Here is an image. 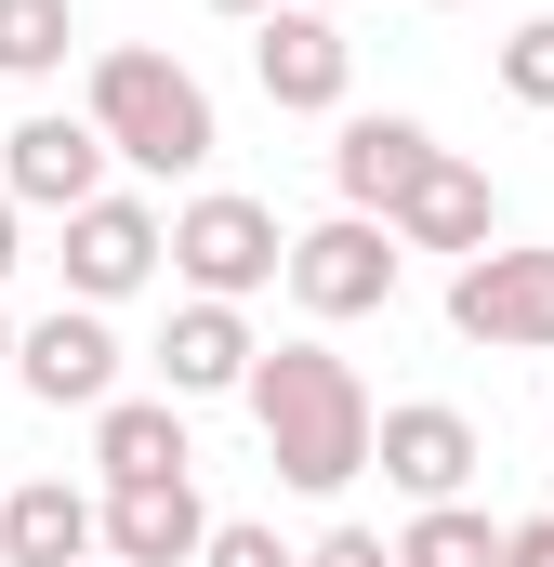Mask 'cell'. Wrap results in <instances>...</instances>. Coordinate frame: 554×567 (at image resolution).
<instances>
[{
  "mask_svg": "<svg viewBox=\"0 0 554 567\" xmlns=\"http://www.w3.org/2000/svg\"><path fill=\"white\" fill-rule=\"evenodd\" d=\"M304 567H397V542H383V528H330Z\"/></svg>",
  "mask_w": 554,
  "mask_h": 567,
  "instance_id": "21",
  "label": "cell"
},
{
  "mask_svg": "<svg viewBox=\"0 0 554 567\" xmlns=\"http://www.w3.org/2000/svg\"><path fill=\"white\" fill-rule=\"evenodd\" d=\"M13 265H27V212L0 198V278H13Z\"/></svg>",
  "mask_w": 554,
  "mask_h": 567,
  "instance_id": "23",
  "label": "cell"
},
{
  "mask_svg": "<svg viewBox=\"0 0 554 567\" xmlns=\"http://www.w3.org/2000/svg\"><path fill=\"white\" fill-rule=\"evenodd\" d=\"M53 265H66V303H93V317H106V303H133V290L158 278V198H133V185L80 198Z\"/></svg>",
  "mask_w": 554,
  "mask_h": 567,
  "instance_id": "7",
  "label": "cell"
},
{
  "mask_svg": "<svg viewBox=\"0 0 554 567\" xmlns=\"http://www.w3.org/2000/svg\"><path fill=\"white\" fill-rule=\"evenodd\" d=\"M383 238H397V251H489V238H502V198H489V172H475V158H449V145H435L410 185H397Z\"/></svg>",
  "mask_w": 554,
  "mask_h": 567,
  "instance_id": "12",
  "label": "cell"
},
{
  "mask_svg": "<svg viewBox=\"0 0 554 567\" xmlns=\"http://www.w3.org/2000/svg\"><path fill=\"white\" fill-rule=\"evenodd\" d=\"M435 13H449V0H435Z\"/></svg>",
  "mask_w": 554,
  "mask_h": 567,
  "instance_id": "27",
  "label": "cell"
},
{
  "mask_svg": "<svg viewBox=\"0 0 554 567\" xmlns=\"http://www.w3.org/2000/svg\"><path fill=\"white\" fill-rule=\"evenodd\" d=\"M238 396H252V423H265L277 488L330 502V488H357V475H370V383H357L330 343H265Z\"/></svg>",
  "mask_w": 554,
  "mask_h": 567,
  "instance_id": "1",
  "label": "cell"
},
{
  "mask_svg": "<svg viewBox=\"0 0 554 567\" xmlns=\"http://www.w3.org/2000/svg\"><path fill=\"white\" fill-rule=\"evenodd\" d=\"M252 357H265V343H252V317L185 290V303H172V330H158V396H172V410H198V396H238V383H252Z\"/></svg>",
  "mask_w": 554,
  "mask_h": 567,
  "instance_id": "13",
  "label": "cell"
},
{
  "mask_svg": "<svg viewBox=\"0 0 554 567\" xmlns=\"http://www.w3.org/2000/svg\"><path fill=\"white\" fill-rule=\"evenodd\" d=\"M80 120H93V145H106L120 172H145V185H172V172H198V158L225 145L212 93H198V66H172V53H145V40L93 53V93H80Z\"/></svg>",
  "mask_w": 554,
  "mask_h": 567,
  "instance_id": "2",
  "label": "cell"
},
{
  "mask_svg": "<svg viewBox=\"0 0 554 567\" xmlns=\"http://www.w3.org/2000/svg\"><path fill=\"white\" fill-rule=\"evenodd\" d=\"M0 567H93V488L66 475L0 488Z\"/></svg>",
  "mask_w": 554,
  "mask_h": 567,
  "instance_id": "15",
  "label": "cell"
},
{
  "mask_svg": "<svg viewBox=\"0 0 554 567\" xmlns=\"http://www.w3.org/2000/svg\"><path fill=\"white\" fill-rule=\"evenodd\" d=\"M502 567H554V515H529V528H502Z\"/></svg>",
  "mask_w": 554,
  "mask_h": 567,
  "instance_id": "22",
  "label": "cell"
},
{
  "mask_svg": "<svg viewBox=\"0 0 554 567\" xmlns=\"http://www.w3.org/2000/svg\"><path fill=\"white\" fill-rule=\"evenodd\" d=\"M370 462H383V488H410V502H462L475 462H489V435L462 423L449 396H410V410H370Z\"/></svg>",
  "mask_w": 554,
  "mask_h": 567,
  "instance_id": "10",
  "label": "cell"
},
{
  "mask_svg": "<svg viewBox=\"0 0 554 567\" xmlns=\"http://www.w3.org/2000/svg\"><path fill=\"white\" fill-rule=\"evenodd\" d=\"M212 13H277V0H212Z\"/></svg>",
  "mask_w": 554,
  "mask_h": 567,
  "instance_id": "24",
  "label": "cell"
},
{
  "mask_svg": "<svg viewBox=\"0 0 554 567\" xmlns=\"http://www.w3.org/2000/svg\"><path fill=\"white\" fill-rule=\"evenodd\" d=\"M106 172H120V158L93 145V120H66V106H40V120L0 133V198H13V212H53V225H66L80 198H106Z\"/></svg>",
  "mask_w": 554,
  "mask_h": 567,
  "instance_id": "8",
  "label": "cell"
},
{
  "mask_svg": "<svg viewBox=\"0 0 554 567\" xmlns=\"http://www.w3.org/2000/svg\"><path fill=\"white\" fill-rule=\"evenodd\" d=\"M397 265H410V251H397L370 212H330V225H304V238H290V265H277V278H290L304 317H383V303H397Z\"/></svg>",
  "mask_w": 554,
  "mask_h": 567,
  "instance_id": "6",
  "label": "cell"
},
{
  "mask_svg": "<svg viewBox=\"0 0 554 567\" xmlns=\"http://www.w3.org/2000/svg\"><path fill=\"white\" fill-rule=\"evenodd\" d=\"M304 13H343V0H304Z\"/></svg>",
  "mask_w": 554,
  "mask_h": 567,
  "instance_id": "26",
  "label": "cell"
},
{
  "mask_svg": "<svg viewBox=\"0 0 554 567\" xmlns=\"http://www.w3.org/2000/svg\"><path fill=\"white\" fill-rule=\"evenodd\" d=\"M93 567H106V555H93Z\"/></svg>",
  "mask_w": 554,
  "mask_h": 567,
  "instance_id": "28",
  "label": "cell"
},
{
  "mask_svg": "<svg viewBox=\"0 0 554 567\" xmlns=\"http://www.w3.org/2000/svg\"><path fill=\"white\" fill-rule=\"evenodd\" d=\"M158 265L198 290V303H252V290H277V265H290V225H277L265 198L212 185V198H185V212L158 225Z\"/></svg>",
  "mask_w": 554,
  "mask_h": 567,
  "instance_id": "3",
  "label": "cell"
},
{
  "mask_svg": "<svg viewBox=\"0 0 554 567\" xmlns=\"http://www.w3.org/2000/svg\"><path fill=\"white\" fill-rule=\"evenodd\" d=\"M265 40H252V80H265L277 120H343V93H357V40H343V13H304V0H277L252 13Z\"/></svg>",
  "mask_w": 554,
  "mask_h": 567,
  "instance_id": "5",
  "label": "cell"
},
{
  "mask_svg": "<svg viewBox=\"0 0 554 567\" xmlns=\"http://www.w3.org/2000/svg\"><path fill=\"white\" fill-rule=\"evenodd\" d=\"M0 370H13V317H0Z\"/></svg>",
  "mask_w": 554,
  "mask_h": 567,
  "instance_id": "25",
  "label": "cell"
},
{
  "mask_svg": "<svg viewBox=\"0 0 554 567\" xmlns=\"http://www.w3.org/2000/svg\"><path fill=\"white\" fill-rule=\"evenodd\" d=\"M13 383H27L40 410H106V396H120V330H106L93 303H53V317L13 330Z\"/></svg>",
  "mask_w": 554,
  "mask_h": 567,
  "instance_id": "9",
  "label": "cell"
},
{
  "mask_svg": "<svg viewBox=\"0 0 554 567\" xmlns=\"http://www.w3.org/2000/svg\"><path fill=\"white\" fill-rule=\"evenodd\" d=\"M502 93H515V106H554V13H529V27L502 40Z\"/></svg>",
  "mask_w": 554,
  "mask_h": 567,
  "instance_id": "19",
  "label": "cell"
},
{
  "mask_svg": "<svg viewBox=\"0 0 554 567\" xmlns=\"http://www.w3.org/2000/svg\"><path fill=\"white\" fill-rule=\"evenodd\" d=\"M93 462H106V488H158V475L198 462V435H185L172 396H106L93 410Z\"/></svg>",
  "mask_w": 554,
  "mask_h": 567,
  "instance_id": "16",
  "label": "cell"
},
{
  "mask_svg": "<svg viewBox=\"0 0 554 567\" xmlns=\"http://www.w3.org/2000/svg\"><path fill=\"white\" fill-rule=\"evenodd\" d=\"M198 567H304V555L277 542L265 515H212V542H198Z\"/></svg>",
  "mask_w": 554,
  "mask_h": 567,
  "instance_id": "20",
  "label": "cell"
},
{
  "mask_svg": "<svg viewBox=\"0 0 554 567\" xmlns=\"http://www.w3.org/2000/svg\"><path fill=\"white\" fill-rule=\"evenodd\" d=\"M80 53V13L66 0H0V80H53Z\"/></svg>",
  "mask_w": 554,
  "mask_h": 567,
  "instance_id": "18",
  "label": "cell"
},
{
  "mask_svg": "<svg viewBox=\"0 0 554 567\" xmlns=\"http://www.w3.org/2000/svg\"><path fill=\"white\" fill-rule=\"evenodd\" d=\"M397 567H502V528L475 502H422L410 528H397Z\"/></svg>",
  "mask_w": 554,
  "mask_h": 567,
  "instance_id": "17",
  "label": "cell"
},
{
  "mask_svg": "<svg viewBox=\"0 0 554 567\" xmlns=\"http://www.w3.org/2000/svg\"><path fill=\"white\" fill-rule=\"evenodd\" d=\"M198 542H212L198 475H158V488H106L93 502V555L106 567H198Z\"/></svg>",
  "mask_w": 554,
  "mask_h": 567,
  "instance_id": "11",
  "label": "cell"
},
{
  "mask_svg": "<svg viewBox=\"0 0 554 567\" xmlns=\"http://www.w3.org/2000/svg\"><path fill=\"white\" fill-rule=\"evenodd\" d=\"M449 330L489 343V357H554V251H462L449 278Z\"/></svg>",
  "mask_w": 554,
  "mask_h": 567,
  "instance_id": "4",
  "label": "cell"
},
{
  "mask_svg": "<svg viewBox=\"0 0 554 567\" xmlns=\"http://www.w3.org/2000/svg\"><path fill=\"white\" fill-rule=\"evenodd\" d=\"M422 158H435V133H422V120L357 106V120L330 133V185H343V212H370V225H383V212H397V185H410Z\"/></svg>",
  "mask_w": 554,
  "mask_h": 567,
  "instance_id": "14",
  "label": "cell"
}]
</instances>
